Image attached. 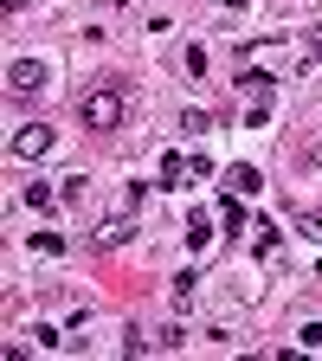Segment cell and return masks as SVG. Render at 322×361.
Here are the masks:
<instances>
[{"mask_svg":"<svg viewBox=\"0 0 322 361\" xmlns=\"http://www.w3.org/2000/svg\"><path fill=\"white\" fill-rule=\"evenodd\" d=\"M78 116H84V129H97V135L123 129V116H129V90H123V84H90L84 97H78Z\"/></svg>","mask_w":322,"mask_h":361,"instance_id":"cell-1","label":"cell"},{"mask_svg":"<svg viewBox=\"0 0 322 361\" xmlns=\"http://www.w3.org/2000/svg\"><path fill=\"white\" fill-rule=\"evenodd\" d=\"M45 84H52V65L45 59H13L7 65V97H39Z\"/></svg>","mask_w":322,"mask_h":361,"instance_id":"cell-2","label":"cell"},{"mask_svg":"<svg viewBox=\"0 0 322 361\" xmlns=\"http://www.w3.org/2000/svg\"><path fill=\"white\" fill-rule=\"evenodd\" d=\"M45 149H52V123H20L13 129V155L20 161H39Z\"/></svg>","mask_w":322,"mask_h":361,"instance_id":"cell-3","label":"cell"},{"mask_svg":"<svg viewBox=\"0 0 322 361\" xmlns=\"http://www.w3.org/2000/svg\"><path fill=\"white\" fill-rule=\"evenodd\" d=\"M258 188H264V174H258V168H245V161H239V168H225V194H233V200H239V194H258Z\"/></svg>","mask_w":322,"mask_h":361,"instance_id":"cell-4","label":"cell"},{"mask_svg":"<svg viewBox=\"0 0 322 361\" xmlns=\"http://www.w3.org/2000/svg\"><path fill=\"white\" fill-rule=\"evenodd\" d=\"M187 245H194V252H206V245H213V226H206V213H194V219H187Z\"/></svg>","mask_w":322,"mask_h":361,"instance_id":"cell-5","label":"cell"},{"mask_svg":"<svg viewBox=\"0 0 322 361\" xmlns=\"http://www.w3.org/2000/svg\"><path fill=\"white\" fill-rule=\"evenodd\" d=\"M200 297V278H194V271H187V278H174V310H187Z\"/></svg>","mask_w":322,"mask_h":361,"instance_id":"cell-6","label":"cell"},{"mask_svg":"<svg viewBox=\"0 0 322 361\" xmlns=\"http://www.w3.org/2000/svg\"><path fill=\"white\" fill-rule=\"evenodd\" d=\"M129 233H135V226H129V219H104V233H97V245H123Z\"/></svg>","mask_w":322,"mask_h":361,"instance_id":"cell-7","label":"cell"},{"mask_svg":"<svg viewBox=\"0 0 322 361\" xmlns=\"http://www.w3.org/2000/svg\"><path fill=\"white\" fill-rule=\"evenodd\" d=\"M252 233H258V252H264V258H271V252H278V239H284V233H278V226H271V219H258V226H252Z\"/></svg>","mask_w":322,"mask_h":361,"instance_id":"cell-8","label":"cell"},{"mask_svg":"<svg viewBox=\"0 0 322 361\" xmlns=\"http://www.w3.org/2000/svg\"><path fill=\"white\" fill-rule=\"evenodd\" d=\"M161 174L174 180V188H187V155H161Z\"/></svg>","mask_w":322,"mask_h":361,"instance_id":"cell-9","label":"cell"},{"mask_svg":"<svg viewBox=\"0 0 322 361\" xmlns=\"http://www.w3.org/2000/svg\"><path fill=\"white\" fill-rule=\"evenodd\" d=\"M52 200H58V194H52V188H45V180H32V188H26V207H39V213H45V207H52Z\"/></svg>","mask_w":322,"mask_h":361,"instance_id":"cell-10","label":"cell"},{"mask_svg":"<svg viewBox=\"0 0 322 361\" xmlns=\"http://www.w3.org/2000/svg\"><path fill=\"white\" fill-rule=\"evenodd\" d=\"M32 252H45V258H58V252H65V239H58V233H32Z\"/></svg>","mask_w":322,"mask_h":361,"instance_id":"cell-11","label":"cell"},{"mask_svg":"<svg viewBox=\"0 0 322 361\" xmlns=\"http://www.w3.org/2000/svg\"><path fill=\"white\" fill-rule=\"evenodd\" d=\"M297 233H309V239H322V219H316V213H297Z\"/></svg>","mask_w":322,"mask_h":361,"instance_id":"cell-12","label":"cell"},{"mask_svg":"<svg viewBox=\"0 0 322 361\" xmlns=\"http://www.w3.org/2000/svg\"><path fill=\"white\" fill-rule=\"evenodd\" d=\"M303 348H322V323H303Z\"/></svg>","mask_w":322,"mask_h":361,"instance_id":"cell-13","label":"cell"},{"mask_svg":"<svg viewBox=\"0 0 322 361\" xmlns=\"http://www.w3.org/2000/svg\"><path fill=\"white\" fill-rule=\"evenodd\" d=\"M309 52H316V59H322V26H316V39H309Z\"/></svg>","mask_w":322,"mask_h":361,"instance_id":"cell-14","label":"cell"}]
</instances>
